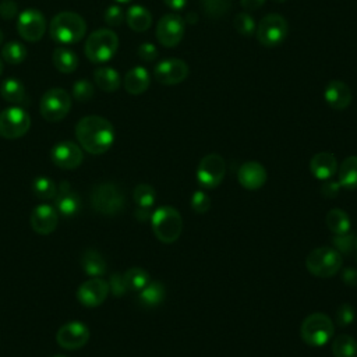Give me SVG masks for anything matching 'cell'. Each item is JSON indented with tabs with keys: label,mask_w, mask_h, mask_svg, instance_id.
Returning a JSON list of instances; mask_svg holds the SVG:
<instances>
[{
	"label": "cell",
	"mask_w": 357,
	"mask_h": 357,
	"mask_svg": "<svg viewBox=\"0 0 357 357\" xmlns=\"http://www.w3.org/2000/svg\"><path fill=\"white\" fill-rule=\"evenodd\" d=\"M75 137L84 151L92 155H100L113 145L114 128L105 117L85 116L75 126Z\"/></svg>",
	"instance_id": "obj_1"
},
{
	"label": "cell",
	"mask_w": 357,
	"mask_h": 357,
	"mask_svg": "<svg viewBox=\"0 0 357 357\" xmlns=\"http://www.w3.org/2000/svg\"><path fill=\"white\" fill-rule=\"evenodd\" d=\"M53 40L60 45H74L79 42L86 32L85 20L73 11H61L56 14L49 26Z\"/></svg>",
	"instance_id": "obj_2"
},
{
	"label": "cell",
	"mask_w": 357,
	"mask_h": 357,
	"mask_svg": "<svg viewBox=\"0 0 357 357\" xmlns=\"http://www.w3.org/2000/svg\"><path fill=\"white\" fill-rule=\"evenodd\" d=\"M152 230L162 243H174L183 231V219L180 212L169 205L159 206L151 216Z\"/></svg>",
	"instance_id": "obj_3"
},
{
	"label": "cell",
	"mask_w": 357,
	"mask_h": 357,
	"mask_svg": "<svg viewBox=\"0 0 357 357\" xmlns=\"http://www.w3.org/2000/svg\"><path fill=\"white\" fill-rule=\"evenodd\" d=\"M117 47V35L112 29L100 28L88 36L84 52L92 63H106L116 54Z\"/></svg>",
	"instance_id": "obj_4"
},
{
	"label": "cell",
	"mask_w": 357,
	"mask_h": 357,
	"mask_svg": "<svg viewBox=\"0 0 357 357\" xmlns=\"http://www.w3.org/2000/svg\"><path fill=\"white\" fill-rule=\"evenodd\" d=\"M92 208L102 215L113 216L124 209V194L114 183H99L93 187L91 194Z\"/></svg>",
	"instance_id": "obj_5"
},
{
	"label": "cell",
	"mask_w": 357,
	"mask_h": 357,
	"mask_svg": "<svg viewBox=\"0 0 357 357\" xmlns=\"http://www.w3.org/2000/svg\"><path fill=\"white\" fill-rule=\"evenodd\" d=\"M305 266L314 276H333L342 266V254L331 247L314 248L305 258Z\"/></svg>",
	"instance_id": "obj_6"
},
{
	"label": "cell",
	"mask_w": 357,
	"mask_h": 357,
	"mask_svg": "<svg viewBox=\"0 0 357 357\" xmlns=\"http://www.w3.org/2000/svg\"><path fill=\"white\" fill-rule=\"evenodd\" d=\"M301 337L310 346H324L335 332L332 319L322 312L308 315L301 324Z\"/></svg>",
	"instance_id": "obj_7"
},
{
	"label": "cell",
	"mask_w": 357,
	"mask_h": 357,
	"mask_svg": "<svg viewBox=\"0 0 357 357\" xmlns=\"http://www.w3.org/2000/svg\"><path fill=\"white\" fill-rule=\"evenodd\" d=\"M71 109V98L63 88H52L46 91L40 99L39 110L42 117L49 123L63 120Z\"/></svg>",
	"instance_id": "obj_8"
},
{
	"label": "cell",
	"mask_w": 357,
	"mask_h": 357,
	"mask_svg": "<svg viewBox=\"0 0 357 357\" xmlns=\"http://www.w3.org/2000/svg\"><path fill=\"white\" fill-rule=\"evenodd\" d=\"M289 32L287 21L279 14L265 15L257 26L258 42L265 47H275L284 42Z\"/></svg>",
	"instance_id": "obj_9"
},
{
	"label": "cell",
	"mask_w": 357,
	"mask_h": 357,
	"mask_svg": "<svg viewBox=\"0 0 357 357\" xmlns=\"http://www.w3.org/2000/svg\"><path fill=\"white\" fill-rule=\"evenodd\" d=\"M31 127L29 114L18 106H11L0 112V135L7 139H15L28 132Z\"/></svg>",
	"instance_id": "obj_10"
},
{
	"label": "cell",
	"mask_w": 357,
	"mask_h": 357,
	"mask_svg": "<svg viewBox=\"0 0 357 357\" xmlns=\"http://www.w3.org/2000/svg\"><path fill=\"white\" fill-rule=\"evenodd\" d=\"M226 174V162L218 153H209L201 159L197 167V180L202 187H218Z\"/></svg>",
	"instance_id": "obj_11"
},
{
	"label": "cell",
	"mask_w": 357,
	"mask_h": 357,
	"mask_svg": "<svg viewBox=\"0 0 357 357\" xmlns=\"http://www.w3.org/2000/svg\"><path fill=\"white\" fill-rule=\"evenodd\" d=\"M185 31V24L181 15L176 13L165 14L156 25V38L159 43L165 47H174L177 46Z\"/></svg>",
	"instance_id": "obj_12"
},
{
	"label": "cell",
	"mask_w": 357,
	"mask_h": 357,
	"mask_svg": "<svg viewBox=\"0 0 357 357\" xmlns=\"http://www.w3.org/2000/svg\"><path fill=\"white\" fill-rule=\"evenodd\" d=\"M17 29L26 42H38L46 31L45 15L36 8H26L18 15Z\"/></svg>",
	"instance_id": "obj_13"
},
{
	"label": "cell",
	"mask_w": 357,
	"mask_h": 357,
	"mask_svg": "<svg viewBox=\"0 0 357 357\" xmlns=\"http://www.w3.org/2000/svg\"><path fill=\"white\" fill-rule=\"evenodd\" d=\"M188 64L181 59H166L156 64L153 68V77L159 84L176 85L183 82L188 77Z\"/></svg>",
	"instance_id": "obj_14"
},
{
	"label": "cell",
	"mask_w": 357,
	"mask_h": 357,
	"mask_svg": "<svg viewBox=\"0 0 357 357\" xmlns=\"http://www.w3.org/2000/svg\"><path fill=\"white\" fill-rule=\"evenodd\" d=\"M89 329L85 324L73 321L60 326L56 333V340L60 347L66 350H75L85 346L89 340Z\"/></svg>",
	"instance_id": "obj_15"
},
{
	"label": "cell",
	"mask_w": 357,
	"mask_h": 357,
	"mask_svg": "<svg viewBox=\"0 0 357 357\" xmlns=\"http://www.w3.org/2000/svg\"><path fill=\"white\" fill-rule=\"evenodd\" d=\"M53 163L64 170H73L78 167L84 160L82 148L73 141H61L52 148L50 152Z\"/></svg>",
	"instance_id": "obj_16"
},
{
	"label": "cell",
	"mask_w": 357,
	"mask_h": 357,
	"mask_svg": "<svg viewBox=\"0 0 357 357\" xmlns=\"http://www.w3.org/2000/svg\"><path fill=\"white\" fill-rule=\"evenodd\" d=\"M109 283L102 278H91L84 282L77 290L78 301L88 308H93L100 305L109 294Z\"/></svg>",
	"instance_id": "obj_17"
},
{
	"label": "cell",
	"mask_w": 357,
	"mask_h": 357,
	"mask_svg": "<svg viewBox=\"0 0 357 357\" xmlns=\"http://www.w3.org/2000/svg\"><path fill=\"white\" fill-rule=\"evenodd\" d=\"M31 227L38 234H50L59 223V212L53 205L40 204L31 212Z\"/></svg>",
	"instance_id": "obj_18"
},
{
	"label": "cell",
	"mask_w": 357,
	"mask_h": 357,
	"mask_svg": "<svg viewBox=\"0 0 357 357\" xmlns=\"http://www.w3.org/2000/svg\"><path fill=\"white\" fill-rule=\"evenodd\" d=\"M56 211L64 218L75 216L81 209V198L71 188L68 181H61L57 187V194L54 197Z\"/></svg>",
	"instance_id": "obj_19"
},
{
	"label": "cell",
	"mask_w": 357,
	"mask_h": 357,
	"mask_svg": "<svg viewBox=\"0 0 357 357\" xmlns=\"http://www.w3.org/2000/svg\"><path fill=\"white\" fill-rule=\"evenodd\" d=\"M237 178L244 188L258 190L266 181V170L261 163L255 160L244 162L237 172Z\"/></svg>",
	"instance_id": "obj_20"
},
{
	"label": "cell",
	"mask_w": 357,
	"mask_h": 357,
	"mask_svg": "<svg viewBox=\"0 0 357 357\" xmlns=\"http://www.w3.org/2000/svg\"><path fill=\"white\" fill-rule=\"evenodd\" d=\"M325 102L335 110H343L351 103V91L347 84L339 79H332L325 86Z\"/></svg>",
	"instance_id": "obj_21"
},
{
	"label": "cell",
	"mask_w": 357,
	"mask_h": 357,
	"mask_svg": "<svg viewBox=\"0 0 357 357\" xmlns=\"http://www.w3.org/2000/svg\"><path fill=\"white\" fill-rule=\"evenodd\" d=\"M310 170L319 180L331 178L337 170V160L331 152H318L310 160Z\"/></svg>",
	"instance_id": "obj_22"
},
{
	"label": "cell",
	"mask_w": 357,
	"mask_h": 357,
	"mask_svg": "<svg viewBox=\"0 0 357 357\" xmlns=\"http://www.w3.org/2000/svg\"><path fill=\"white\" fill-rule=\"evenodd\" d=\"M151 84V77L146 68L141 66H135L131 70H128L124 75L123 85L124 89L131 95H141L144 93Z\"/></svg>",
	"instance_id": "obj_23"
},
{
	"label": "cell",
	"mask_w": 357,
	"mask_h": 357,
	"mask_svg": "<svg viewBox=\"0 0 357 357\" xmlns=\"http://www.w3.org/2000/svg\"><path fill=\"white\" fill-rule=\"evenodd\" d=\"M81 266L84 272L91 278H100L102 275L106 273L107 268L103 255L95 248H88L82 252Z\"/></svg>",
	"instance_id": "obj_24"
},
{
	"label": "cell",
	"mask_w": 357,
	"mask_h": 357,
	"mask_svg": "<svg viewBox=\"0 0 357 357\" xmlns=\"http://www.w3.org/2000/svg\"><path fill=\"white\" fill-rule=\"evenodd\" d=\"M93 79L98 88L105 92H114L121 85L120 74L112 67H98L93 71Z\"/></svg>",
	"instance_id": "obj_25"
},
{
	"label": "cell",
	"mask_w": 357,
	"mask_h": 357,
	"mask_svg": "<svg viewBox=\"0 0 357 357\" xmlns=\"http://www.w3.org/2000/svg\"><path fill=\"white\" fill-rule=\"evenodd\" d=\"M0 95L4 100L14 105H22L28 100L25 95V88L22 82L17 78H6L0 84Z\"/></svg>",
	"instance_id": "obj_26"
},
{
	"label": "cell",
	"mask_w": 357,
	"mask_h": 357,
	"mask_svg": "<svg viewBox=\"0 0 357 357\" xmlns=\"http://www.w3.org/2000/svg\"><path fill=\"white\" fill-rule=\"evenodd\" d=\"M126 21L132 31L144 32L152 25V15L142 6H131L126 14Z\"/></svg>",
	"instance_id": "obj_27"
},
{
	"label": "cell",
	"mask_w": 357,
	"mask_h": 357,
	"mask_svg": "<svg viewBox=\"0 0 357 357\" xmlns=\"http://www.w3.org/2000/svg\"><path fill=\"white\" fill-rule=\"evenodd\" d=\"M53 64H54L57 71L64 73V74H70V73L77 70V67H78V57L68 47L59 46L53 52Z\"/></svg>",
	"instance_id": "obj_28"
},
{
	"label": "cell",
	"mask_w": 357,
	"mask_h": 357,
	"mask_svg": "<svg viewBox=\"0 0 357 357\" xmlns=\"http://www.w3.org/2000/svg\"><path fill=\"white\" fill-rule=\"evenodd\" d=\"M139 291L141 293L138 300L144 307H156L165 300V296H166L165 286L160 282L149 280V283Z\"/></svg>",
	"instance_id": "obj_29"
},
{
	"label": "cell",
	"mask_w": 357,
	"mask_h": 357,
	"mask_svg": "<svg viewBox=\"0 0 357 357\" xmlns=\"http://www.w3.org/2000/svg\"><path fill=\"white\" fill-rule=\"evenodd\" d=\"M339 184L349 190L357 188V156H349L340 163Z\"/></svg>",
	"instance_id": "obj_30"
},
{
	"label": "cell",
	"mask_w": 357,
	"mask_h": 357,
	"mask_svg": "<svg viewBox=\"0 0 357 357\" xmlns=\"http://www.w3.org/2000/svg\"><path fill=\"white\" fill-rule=\"evenodd\" d=\"M326 226L332 233L343 234L350 231L351 222L349 215L343 209L335 208L326 213Z\"/></svg>",
	"instance_id": "obj_31"
},
{
	"label": "cell",
	"mask_w": 357,
	"mask_h": 357,
	"mask_svg": "<svg viewBox=\"0 0 357 357\" xmlns=\"http://www.w3.org/2000/svg\"><path fill=\"white\" fill-rule=\"evenodd\" d=\"M335 357H357V340L350 335H339L332 343Z\"/></svg>",
	"instance_id": "obj_32"
},
{
	"label": "cell",
	"mask_w": 357,
	"mask_h": 357,
	"mask_svg": "<svg viewBox=\"0 0 357 357\" xmlns=\"http://www.w3.org/2000/svg\"><path fill=\"white\" fill-rule=\"evenodd\" d=\"M123 276H124L127 289L132 290V291L142 290L149 283V280H151L148 272L145 269H142V268H138V266L127 269L123 273Z\"/></svg>",
	"instance_id": "obj_33"
},
{
	"label": "cell",
	"mask_w": 357,
	"mask_h": 357,
	"mask_svg": "<svg viewBox=\"0 0 357 357\" xmlns=\"http://www.w3.org/2000/svg\"><path fill=\"white\" fill-rule=\"evenodd\" d=\"M32 192L39 199H54L57 194V185L52 178L39 176L32 181Z\"/></svg>",
	"instance_id": "obj_34"
},
{
	"label": "cell",
	"mask_w": 357,
	"mask_h": 357,
	"mask_svg": "<svg viewBox=\"0 0 357 357\" xmlns=\"http://www.w3.org/2000/svg\"><path fill=\"white\" fill-rule=\"evenodd\" d=\"M26 57V49L20 42H8L1 47V59L8 64H20Z\"/></svg>",
	"instance_id": "obj_35"
},
{
	"label": "cell",
	"mask_w": 357,
	"mask_h": 357,
	"mask_svg": "<svg viewBox=\"0 0 357 357\" xmlns=\"http://www.w3.org/2000/svg\"><path fill=\"white\" fill-rule=\"evenodd\" d=\"M134 201L141 208H151L155 202L156 192L155 188L146 183H141L134 188Z\"/></svg>",
	"instance_id": "obj_36"
},
{
	"label": "cell",
	"mask_w": 357,
	"mask_h": 357,
	"mask_svg": "<svg viewBox=\"0 0 357 357\" xmlns=\"http://www.w3.org/2000/svg\"><path fill=\"white\" fill-rule=\"evenodd\" d=\"M233 26L241 36H251L257 31L254 18L248 13H238L233 18Z\"/></svg>",
	"instance_id": "obj_37"
},
{
	"label": "cell",
	"mask_w": 357,
	"mask_h": 357,
	"mask_svg": "<svg viewBox=\"0 0 357 357\" xmlns=\"http://www.w3.org/2000/svg\"><path fill=\"white\" fill-rule=\"evenodd\" d=\"M204 13L211 18H220L230 8V0H201Z\"/></svg>",
	"instance_id": "obj_38"
},
{
	"label": "cell",
	"mask_w": 357,
	"mask_h": 357,
	"mask_svg": "<svg viewBox=\"0 0 357 357\" xmlns=\"http://www.w3.org/2000/svg\"><path fill=\"white\" fill-rule=\"evenodd\" d=\"M95 95L93 85L86 79H78L73 85V96L78 102H89Z\"/></svg>",
	"instance_id": "obj_39"
},
{
	"label": "cell",
	"mask_w": 357,
	"mask_h": 357,
	"mask_svg": "<svg viewBox=\"0 0 357 357\" xmlns=\"http://www.w3.org/2000/svg\"><path fill=\"white\" fill-rule=\"evenodd\" d=\"M333 245H335V250L339 251L340 254H349L356 247V237L350 231L343 234H335Z\"/></svg>",
	"instance_id": "obj_40"
},
{
	"label": "cell",
	"mask_w": 357,
	"mask_h": 357,
	"mask_svg": "<svg viewBox=\"0 0 357 357\" xmlns=\"http://www.w3.org/2000/svg\"><path fill=\"white\" fill-rule=\"evenodd\" d=\"M107 283H109V289L114 297H121L128 291L123 273H119V272L112 273Z\"/></svg>",
	"instance_id": "obj_41"
},
{
	"label": "cell",
	"mask_w": 357,
	"mask_h": 357,
	"mask_svg": "<svg viewBox=\"0 0 357 357\" xmlns=\"http://www.w3.org/2000/svg\"><path fill=\"white\" fill-rule=\"evenodd\" d=\"M354 317H356V312H354L353 305H350V304H342L336 310V322L340 326L350 325L354 321Z\"/></svg>",
	"instance_id": "obj_42"
},
{
	"label": "cell",
	"mask_w": 357,
	"mask_h": 357,
	"mask_svg": "<svg viewBox=\"0 0 357 357\" xmlns=\"http://www.w3.org/2000/svg\"><path fill=\"white\" fill-rule=\"evenodd\" d=\"M191 206L197 213H205L211 206V199L204 191H195L191 197Z\"/></svg>",
	"instance_id": "obj_43"
},
{
	"label": "cell",
	"mask_w": 357,
	"mask_h": 357,
	"mask_svg": "<svg viewBox=\"0 0 357 357\" xmlns=\"http://www.w3.org/2000/svg\"><path fill=\"white\" fill-rule=\"evenodd\" d=\"M105 22L110 26H119L124 21V13L119 6H110L105 11Z\"/></svg>",
	"instance_id": "obj_44"
},
{
	"label": "cell",
	"mask_w": 357,
	"mask_h": 357,
	"mask_svg": "<svg viewBox=\"0 0 357 357\" xmlns=\"http://www.w3.org/2000/svg\"><path fill=\"white\" fill-rule=\"evenodd\" d=\"M137 54H138V57L141 59V60H144V61H146V63H151V61H153V60H156L158 59V49H156V46L153 45V43H151V42H144V43H141L139 45V47L137 49Z\"/></svg>",
	"instance_id": "obj_45"
},
{
	"label": "cell",
	"mask_w": 357,
	"mask_h": 357,
	"mask_svg": "<svg viewBox=\"0 0 357 357\" xmlns=\"http://www.w3.org/2000/svg\"><path fill=\"white\" fill-rule=\"evenodd\" d=\"M18 6L14 0H1L0 1V17L3 20H11L17 15Z\"/></svg>",
	"instance_id": "obj_46"
},
{
	"label": "cell",
	"mask_w": 357,
	"mask_h": 357,
	"mask_svg": "<svg viewBox=\"0 0 357 357\" xmlns=\"http://www.w3.org/2000/svg\"><path fill=\"white\" fill-rule=\"evenodd\" d=\"M340 184L339 183H335V181H326L321 185V192L324 197L326 198H333L337 195L339 190H340Z\"/></svg>",
	"instance_id": "obj_47"
},
{
	"label": "cell",
	"mask_w": 357,
	"mask_h": 357,
	"mask_svg": "<svg viewBox=\"0 0 357 357\" xmlns=\"http://www.w3.org/2000/svg\"><path fill=\"white\" fill-rule=\"evenodd\" d=\"M342 280L346 286L357 287V269L356 268H346L342 272Z\"/></svg>",
	"instance_id": "obj_48"
},
{
	"label": "cell",
	"mask_w": 357,
	"mask_h": 357,
	"mask_svg": "<svg viewBox=\"0 0 357 357\" xmlns=\"http://www.w3.org/2000/svg\"><path fill=\"white\" fill-rule=\"evenodd\" d=\"M265 1L266 0H240V4L245 11H254V10H258L259 7H262L265 4Z\"/></svg>",
	"instance_id": "obj_49"
},
{
	"label": "cell",
	"mask_w": 357,
	"mask_h": 357,
	"mask_svg": "<svg viewBox=\"0 0 357 357\" xmlns=\"http://www.w3.org/2000/svg\"><path fill=\"white\" fill-rule=\"evenodd\" d=\"M163 3L173 11H180L187 6V0H163Z\"/></svg>",
	"instance_id": "obj_50"
},
{
	"label": "cell",
	"mask_w": 357,
	"mask_h": 357,
	"mask_svg": "<svg viewBox=\"0 0 357 357\" xmlns=\"http://www.w3.org/2000/svg\"><path fill=\"white\" fill-rule=\"evenodd\" d=\"M151 216H152V213H151L149 208H141V206H138V208L135 209V218H137L138 220H141V222H145V220L151 219Z\"/></svg>",
	"instance_id": "obj_51"
},
{
	"label": "cell",
	"mask_w": 357,
	"mask_h": 357,
	"mask_svg": "<svg viewBox=\"0 0 357 357\" xmlns=\"http://www.w3.org/2000/svg\"><path fill=\"white\" fill-rule=\"evenodd\" d=\"M197 21V15H194V14H187V17H185V22H191V24H194Z\"/></svg>",
	"instance_id": "obj_52"
},
{
	"label": "cell",
	"mask_w": 357,
	"mask_h": 357,
	"mask_svg": "<svg viewBox=\"0 0 357 357\" xmlns=\"http://www.w3.org/2000/svg\"><path fill=\"white\" fill-rule=\"evenodd\" d=\"M3 38H4V35H3V31L0 29V45H3Z\"/></svg>",
	"instance_id": "obj_53"
},
{
	"label": "cell",
	"mask_w": 357,
	"mask_h": 357,
	"mask_svg": "<svg viewBox=\"0 0 357 357\" xmlns=\"http://www.w3.org/2000/svg\"><path fill=\"white\" fill-rule=\"evenodd\" d=\"M3 73V61H1V57H0V75Z\"/></svg>",
	"instance_id": "obj_54"
},
{
	"label": "cell",
	"mask_w": 357,
	"mask_h": 357,
	"mask_svg": "<svg viewBox=\"0 0 357 357\" xmlns=\"http://www.w3.org/2000/svg\"><path fill=\"white\" fill-rule=\"evenodd\" d=\"M117 3H128V1H131V0H116Z\"/></svg>",
	"instance_id": "obj_55"
},
{
	"label": "cell",
	"mask_w": 357,
	"mask_h": 357,
	"mask_svg": "<svg viewBox=\"0 0 357 357\" xmlns=\"http://www.w3.org/2000/svg\"><path fill=\"white\" fill-rule=\"evenodd\" d=\"M273 1H275V3H284L286 0H273Z\"/></svg>",
	"instance_id": "obj_56"
},
{
	"label": "cell",
	"mask_w": 357,
	"mask_h": 357,
	"mask_svg": "<svg viewBox=\"0 0 357 357\" xmlns=\"http://www.w3.org/2000/svg\"><path fill=\"white\" fill-rule=\"evenodd\" d=\"M53 357H67V356H61V354H57V356H53Z\"/></svg>",
	"instance_id": "obj_57"
},
{
	"label": "cell",
	"mask_w": 357,
	"mask_h": 357,
	"mask_svg": "<svg viewBox=\"0 0 357 357\" xmlns=\"http://www.w3.org/2000/svg\"><path fill=\"white\" fill-rule=\"evenodd\" d=\"M356 248H357V238H356Z\"/></svg>",
	"instance_id": "obj_58"
}]
</instances>
